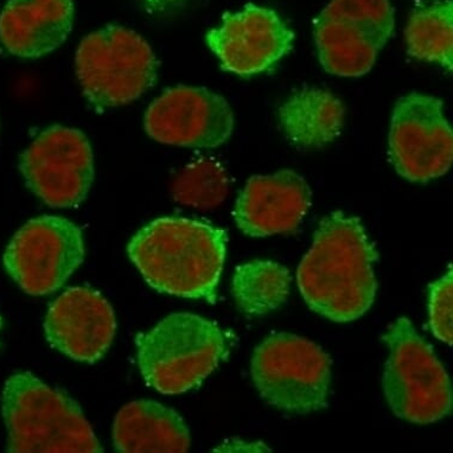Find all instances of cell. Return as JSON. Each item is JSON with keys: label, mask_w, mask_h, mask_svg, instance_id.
I'll list each match as a JSON object with an SVG mask.
<instances>
[{"label": "cell", "mask_w": 453, "mask_h": 453, "mask_svg": "<svg viewBox=\"0 0 453 453\" xmlns=\"http://www.w3.org/2000/svg\"><path fill=\"white\" fill-rule=\"evenodd\" d=\"M379 253L357 216L334 211L320 221L297 271L309 308L336 323L354 322L372 308L378 291Z\"/></svg>", "instance_id": "6da1fadb"}, {"label": "cell", "mask_w": 453, "mask_h": 453, "mask_svg": "<svg viewBox=\"0 0 453 453\" xmlns=\"http://www.w3.org/2000/svg\"><path fill=\"white\" fill-rule=\"evenodd\" d=\"M225 231L186 218H160L142 226L128 257L150 287L215 304L226 252Z\"/></svg>", "instance_id": "7a4b0ae2"}, {"label": "cell", "mask_w": 453, "mask_h": 453, "mask_svg": "<svg viewBox=\"0 0 453 453\" xmlns=\"http://www.w3.org/2000/svg\"><path fill=\"white\" fill-rule=\"evenodd\" d=\"M2 405L9 452H104L81 407L29 372L6 380Z\"/></svg>", "instance_id": "3957f363"}, {"label": "cell", "mask_w": 453, "mask_h": 453, "mask_svg": "<svg viewBox=\"0 0 453 453\" xmlns=\"http://www.w3.org/2000/svg\"><path fill=\"white\" fill-rule=\"evenodd\" d=\"M137 362L145 382L162 394L200 386L228 354L221 327L189 312H175L139 334Z\"/></svg>", "instance_id": "277c9868"}, {"label": "cell", "mask_w": 453, "mask_h": 453, "mask_svg": "<svg viewBox=\"0 0 453 453\" xmlns=\"http://www.w3.org/2000/svg\"><path fill=\"white\" fill-rule=\"evenodd\" d=\"M382 340L389 348L382 387L396 417L426 425L444 419L452 411V387L448 372L412 322L400 317Z\"/></svg>", "instance_id": "5b68a950"}, {"label": "cell", "mask_w": 453, "mask_h": 453, "mask_svg": "<svg viewBox=\"0 0 453 453\" xmlns=\"http://www.w3.org/2000/svg\"><path fill=\"white\" fill-rule=\"evenodd\" d=\"M75 65L83 94L96 108L134 103L155 85L158 72V60L148 42L118 26L83 38Z\"/></svg>", "instance_id": "8992f818"}, {"label": "cell", "mask_w": 453, "mask_h": 453, "mask_svg": "<svg viewBox=\"0 0 453 453\" xmlns=\"http://www.w3.org/2000/svg\"><path fill=\"white\" fill-rule=\"evenodd\" d=\"M250 372L261 398L282 412L326 409L331 358L308 338L271 334L254 350Z\"/></svg>", "instance_id": "52a82bcc"}, {"label": "cell", "mask_w": 453, "mask_h": 453, "mask_svg": "<svg viewBox=\"0 0 453 453\" xmlns=\"http://www.w3.org/2000/svg\"><path fill=\"white\" fill-rule=\"evenodd\" d=\"M393 29L390 0H331L315 20L320 65L330 74L360 78L371 72Z\"/></svg>", "instance_id": "ba28073f"}, {"label": "cell", "mask_w": 453, "mask_h": 453, "mask_svg": "<svg viewBox=\"0 0 453 453\" xmlns=\"http://www.w3.org/2000/svg\"><path fill=\"white\" fill-rule=\"evenodd\" d=\"M80 226L60 216L30 219L6 247L10 277L31 296L50 295L64 287L85 259Z\"/></svg>", "instance_id": "9c48e42d"}, {"label": "cell", "mask_w": 453, "mask_h": 453, "mask_svg": "<svg viewBox=\"0 0 453 453\" xmlns=\"http://www.w3.org/2000/svg\"><path fill=\"white\" fill-rule=\"evenodd\" d=\"M27 188L52 208L78 207L94 180L93 150L81 131L55 125L20 156Z\"/></svg>", "instance_id": "30bf717a"}, {"label": "cell", "mask_w": 453, "mask_h": 453, "mask_svg": "<svg viewBox=\"0 0 453 453\" xmlns=\"http://www.w3.org/2000/svg\"><path fill=\"white\" fill-rule=\"evenodd\" d=\"M389 157L410 182H428L449 172L453 134L441 100L416 92L399 99L390 123Z\"/></svg>", "instance_id": "8fae6325"}, {"label": "cell", "mask_w": 453, "mask_h": 453, "mask_svg": "<svg viewBox=\"0 0 453 453\" xmlns=\"http://www.w3.org/2000/svg\"><path fill=\"white\" fill-rule=\"evenodd\" d=\"M145 130L156 142L214 149L228 141L234 116L225 97L202 87L166 89L145 113Z\"/></svg>", "instance_id": "7c38bea8"}, {"label": "cell", "mask_w": 453, "mask_h": 453, "mask_svg": "<svg viewBox=\"0 0 453 453\" xmlns=\"http://www.w3.org/2000/svg\"><path fill=\"white\" fill-rule=\"evenodd\" d=\"M205 41L225 71L250 76L280 61L291 50L295 34L273 10L249 4L242 12L226 13Z\"/></svg>", "instance_id": "4fadbf2b"}, {"label": "cell", "mask_w": 453, "mask_h": 453, "mask_svg": "<svg viewBox=\"0 0 453 453\" xmlns=\"http://www.w3.org/2000/svg\"><path fill=\"white\" fill-rule=\"evenodd\" d=\"M45 337L52 348L72 360L94 364L113 342L116 313L100 292L72 288L56 299L44 322Z\"/></svg>", "instance_id": "5bb4252c"}, {"label": "cell", "mask_w": 453, "mask_h": 453, "mask_svg": "<svg viewBox=\"0 0 453 453\" xmlns=\"http://www.w3.org/2000/svg\"><path fill=\"white\" fill-rule=\"evenodd\" d=\"M311 189L292 170L253 176L236 200V226L245 235L265 238L297 229L311 207Z\"/></svg>", "instance_id": "9a60e30c"}, {"label": "cell", "mask_w": 453, "mask_h": 453, "mask_svg": "<svg viewBox=\"0 0 453 453\" xmlns=\"http://www.w3.org/2000/svg\"><path fill=\"white\" fill-rule=\"evenodd\" d=\"M73 22V0H10L0 15V42L19 58H42L65 43Z\"/></svg>", "instance_id": "2e32d148"}, {"label": "cell", "mask_w": 453, "mask_h": 453, "mask_svg": "<svg viewBox=\"0 0 453 453\" xmlns=\"http://www.w3.org/2000/svg\"><path fill=\"white\" fill-rule=\"evenodd\" d=\"M113 442L121 453H186L190 434L176 411L152 400H137L118 412Z\"/></svg>", "instance_id": "e0dca14e"}, {"label": "cell", "mask_w": 453, "mask_h": 453, "mask_svg": "<svg viewBox=\"0 0 453 453\" xmlns=\"http://www.w3.org/2000/svg\"><path fill=\"white\" fill-rule=\"evenodd\" d=\"M346 108L327 90L305 87L296 90L279 108V125L299 149H320L343 130Z\"/></svg>", "instance_id": "ac0fdd59"}, {"label": "cell", "mask_w": 453, "mask_h": 453, "mask_svg": "<svg viewBox=\"0 0 453 453\" xmlns=\"http://www.w3.org/2000/svg\"><path fill=\"white\" fill-rule=\"evenodd\" d=\"M291 275L282 265L268 260H252L235 268L232 295L240 311L264 316L287 303Z\"/></svg>", "instance_id": "d6986e66"}, {"label": "cell", "mask_w": 453, "mask_h": 453, "mask_svg": "<svg viewBox=\"0 0 453 453\" xmlns=\"http://www.w3.org/2000/svg\"><path fill=\"white\" fill-rule=\"evenodd\" d=\"M407 51L417 60L452 71V0H434L411 13L405 30Z\"/></svg>", "instance_id": "ffe728a7"}, {"label": "cell", "mask_w": 453, "mask_h": 453, "mask_svg": "<svg viewBox=\"0 0 453 453\" xmlns=\"http://www.w3.org/2000/svg\"><path fill=\"white\" fill-rule=\"evenodd\" d=\"M231 180L221 163L200 158L184 167L173 180V200L180 204L209 211L219 207L228 196Z\"/></svg>", "instance_id": "44dd1931"}, {"label": "cell", "mask_w": 453, "mask_h": 453, "mask_svg": "<svg viewBox=\"0 0 453 453\" xmlns=\"http://www.w3.org/2000/svg\"><path fill=\"white\" fill-rule=\"evenodd\" d=\"M453 284L452 268L441 279L432 282L428 287L430 297H428V311H430V326L434 336L441 342L452 346L453 341Z\"/></svg>", "instance_id": "7402d4cb"}, {"label": "cell", "mask_w": 453, "mask_h": 453, "mask_svg": "<svg viewBox=\"0 0 453 453\" xmlns=\"http://www.w3.org/2000/svg\"><path fill=\"white\" fill-rule=\"evenodd\" d=\"M215 452H270L263 442H246L242 441H232L221 445V448L214 449Z\"/></svg>", "instance_id": "603a6c76"}, {"label": "cell", "mask_w": 453, "mask_h": 453, "mask_svg": "<svg viewBox=\"0 0 453 453\" xmlns=\"http://www.w3.org/2000/svg\"><path fill=\"white\" fill-rule=\"evenodd\" d=\"M0 329H2V319H0Z\"/></svg>", "instance_id": "cb8c5ba5"}]
</instances>
